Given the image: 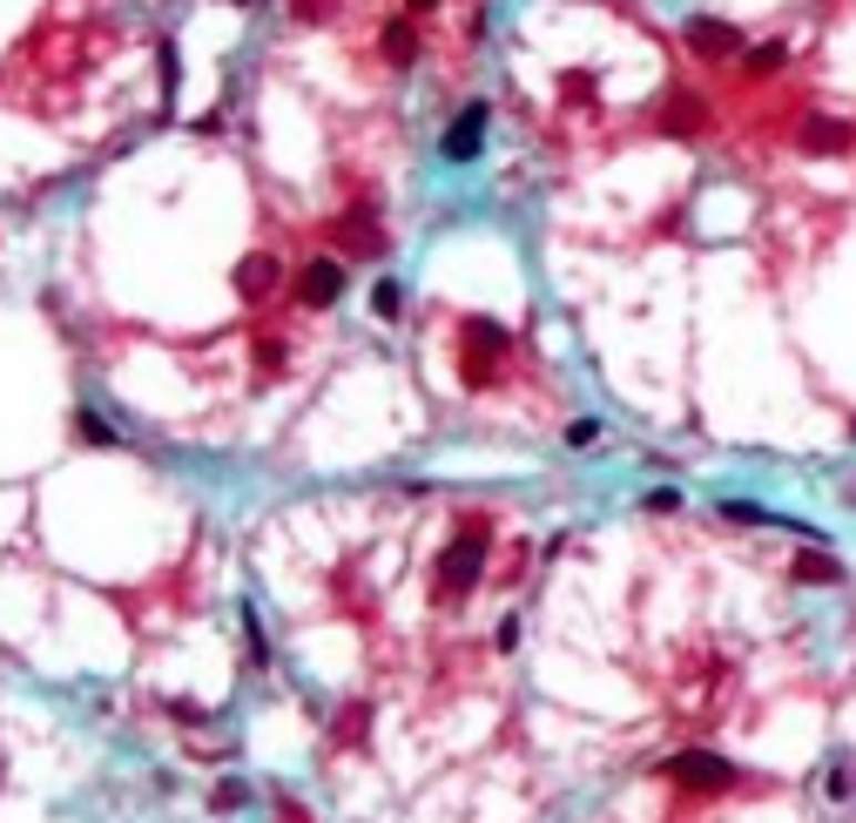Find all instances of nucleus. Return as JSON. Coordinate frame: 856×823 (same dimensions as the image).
Listing matches in <instances>:
<instances>
[{"instance_id":"obj_18","label":"nucleus","mask_w":856,"mask_h":823,"mask_svg":"<svg viewBox=\"0 0 856 823\" xmlns=\"http://www.w3.org/2000/svg\"><path fill=\"white\" fill-rule=\"evenodd\" d=\"M593 439H601V426H593V419H573L567 426V446H593Z\"/></svg>"},{"instance_id":"obj_17","label":"nucleus","mask_w":856,"mask_h":823,"mask_svg":"<svg viewBox=\"0 0 856 823\" xmlns=\"http://www.w3.org/2000/svg\"><path fill=\"white\" fill-rule=\"evenodd\" d=\"M210 803H216V810H243V803H249V783H236V776H230V783H216V796H210Z\"/></svg>"},{"instance_id":"obj_13","label":"nucleus","mask_w":856,"mask_h":823,"mask_svg":"<svg viewBox=\"0 0 856 823\" xmlns=\"http://www.w3.org/2000/svg\"><path fill=\"white\" fill-rule=\"evenodd\" d=\"M722 514H728V520H742V527H796V520L768 514V507H748V500H722Z\"/></svg>"},{"instance_id":"obj_9","label":"nucleus","mask_w":856,"mask_h":823,"mask_svg":"<svg viewBox=\"0 0 856 823\" xmlns=\"http://www.w3.org/2000/svg\"><path fill=\"white\" fill-rule=\"evenodd\" d=\"M337 243H345V264H351V257H378V251H385V236H378V216H371V210L345 216V223H337Z\"/></svg>"},{"instance_id":"obj_8","label":"nucleus","mask_w":856,"mask_h":823,"mask_svg":"<svg viewBox=\"0 0 856 823\" xmlns=\"http://www.w3.org/2000/svg\"><path fill=\"white\" fill-rule=\"evenodd\" d=\"M378 48H385V61H391L398 74H405V68H418V14H398V21H385Z\"/></svg>"},{"instance_id":"obj_20","label":"nucleus","mask_w":856,"mask_h":823,"mask_svg":"<svg viewBox=\"0 0 856 823\" xmlns=\"http://www.w3.org/2000/svg\"><path fill=\"white\" fill-rule=\"evenodd\" d=\"M439 8H446V0H405V14H418V21H425V14H439Z\"/></svg>"},{"instance_id":"obj_5","label":"nucleus","mask_w":856,"mask_h":823,"mask_svg":"<svg viewBox=\"0 0 856 823\" xmlns=\"http://www.w3.org/2000/svg\"><path fill=\"white\" fill-rule=\"evenodd\" d=\"M479 567H486V534L466 527V534L446 547V560H439V588H446V595H472V588H479Z\"/></svg>"},{"instance_id":"obj_14","label":"nucleus","mask_w":856,"mask_h":823,"mask_svg":"<svg viewBox=\"0 0 856 823\" xmlns=\"http://www.w3.org/2000/svg\"><path fill=\"white\" fill-rule=\"evenodd\" d=\"M796 581H829V588H836V581H843V567H836L829 553H803V560H796Z\"/></svg>"},{"instance_id":"obj_7","label":"nucleus","mask_w":856,"mask_h":823,"mask_svg":"<svg viewBox=\"0 0 856 823\" xmlns=\"http://www.w3.org/2000/svg\"><path fill=\"white\" fill-rule=\"evenodd\" d=\"M796 149H803V155H843V149H856V129L836 122V115H809V122L796 129Z\"/></svg>"},{"instance_id":"obj_19","label":"nucleus","mask_w":856,"mask_h":823,"mask_svg":"<svg viewBox=\"0 0 856 823\" xmlns=\"http://www.w3.org/2000/svg\"><path fill=\"white\" fill-rule=\"evenodd\" d=\"M648 507H654V514H674V507H681V492H674V486H661V492H648Z\"/></svg>"},{"instance_id":"obj_12","label":"nucleus","mask_w":856,"mask_h":823,"mask_svg":"<svg viewBox=\"0 0 856 823\" xmlns=\"http://www.w3.org/2000/svg\"><path fill=\"white\" fill-rule=\"evenodd\" d=\"M661 129H668V135H702V129H709V109H702V102H668V109H661Z\"/></svg>"},{"instance_id":"obj_15","label":"nucleus","mask_w":856,"mask_h":823,"mask_svg":"<svg viewBox=\"0 0 856 823\" xmlns=\"http://www.w3.org/2000/svg\"><path fill=\"white\" fill-rule=\"evenodd\" d=\"M371 311H378V317H398V311H405V284H398V277H378V284H371Z\"/></svg>"},{"instance_id":"obj_10","label":"nucleus","mask_w":856,"mask_h":823,"mask_svg":"<svg viewBox=\"0 0 856 823\" xmlns=\"http://www.w3.org/2000/svg\"><path fill=\"white\" fill-rule=\"evenodd\" d=\"M277 277H284L277 257H243V264H236V291H243L249 304H264V297L277 291Z\"/></svg>"},{"instance_id":"obj_4","label":"nucleus","mask_w":856,"mask_h":823,"mask_svg":"<svg viewBox=\"0 0 856 823\" xmlns=\"http://www.w3.org/2000/svg\"><path fill=\"white\" fill-rule=\"evenodd\" d=\"M459 338H466V385H486V378H492V365H499V358H506V345H512V338H506V324H492V317H466V332H459Z\"/></svg>"},{"instance_id":"obj_6","label":"nucleus","mask_w":856,"mask_h":823,"mask_svg":"<svg viewBox=\"0 0 856 823\" xmlns=\"http://www.w3.org/2000/svg\"><path fill=\"white\" fill-rule=\"evenodd\" d=\"M345 284H351V264H345V257H310V264L297 271V297H304L310 311L337 304V297H345Z\"/></svg>"},{"instance_id":"obj_16","label":"nucleus","mask_w":856,"mask_h":823,"mask_svg":"<svg viewBox=\"0 0 856 823\" xmlns=\"http://www.w3.org/2000/svg\"><path fill=\"white\" fill-rule=\"evenodd\" d=\"M155 68H162V102H176V41H155Z\"/></svg>"},{"instance_id":"obj_1","label":"nucleus","mask_w":856,"mask_h":823,"mask_svg":"<svg viewBox=\"0 0 856 823\" xmlns=\"http://www.w3.org/2000/svg\"><path fill=\"white\" fill-rule=\"evenodd\" d=\"M681 41H689L695 61H742V48H748V34L722 14H689L681 21Z\"/></svg>"},{"instance_id":"obj_3","label":"nucleus","mask_w":856,"mask_h":823,"mask_svg":"<svg viewBox=\"0 0 856 823\" xmlns=\"http://www.w3.org/2000/svg\"><path fill=\"white\" fill-rule=\"evenodd\" d=\"M486 122H492V102H486V95H472V102L446 122L439 155H446V162H479V149H486Z\"/></svg>"},{"instance_id":"obj_11","label":"nucleus","mask_w":856,"mask_h":823,"mask_svg":"<svg viewBox=\"0 0 856 823\" xmlns=\"http://www.w3.org/2000/svg\"><path fill=\"white\" fill-rule=\"evenodd\" d=\"M783 61H789V48H783V41H755V48H742V74H748V81H768Z\"/></svg>"},{"instance_id":"obj_21","label":"nucleus","mask_w":856,"mask_h":823,"mask_svg":"<svg viewBox=\"0 0 856 823\" xmlns=\"http://www.w3.org/2000/svg\"><path fill=\"white\" fill-rule=\"evenodd\" d=\"M236 8H264V0H236Z\"/></svg>"},{"instance_id":"obj_2","label":"nucleus","mask_w":856,"mask_h":823,"mask_svg":"<svg viewBox=\"0 0 856 823\" xmlns=\"http://www.w3.org/2000/svg\"><path fill=\"white\" fill-rule=\"evenodd\" d=\"M661 776H668V783H681V790H728L742 770H735L728 756H709V750H681V756H668V763H661Z\"/></svg>"}]
</instances>
